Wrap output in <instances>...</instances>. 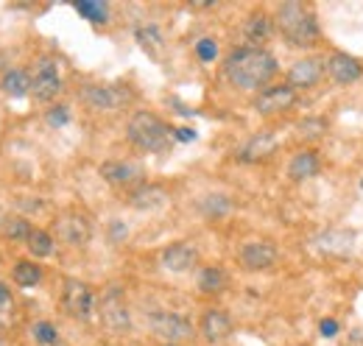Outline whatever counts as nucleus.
<instances>
[{
    "mask_svg": "<svg viewBox=\"0 0 363 346\" xmlns=\"http://www.w3.org/2000/svg\"><path fill=\"white\" fill-rule=\"evenodd\" d=\"M224 73L240 89H257L272 82V76L277 73V59L263 48H240L229 53Z\"/></svg>",
    "mask_w": 363,
    "mask_h": 346,
    "instance_id": "1",
    "label": "nucleus"
},
{
    "mask_svg": "<svg viewBox=\"0 0 363 346\" xmlns=\"http://www.w3.org/2000/svg\"><path fill=\"white\" fill-rule=\"evenodd\" d=\"M277 26H279L282 37L296 48H308L318 40L316 17L302 3H282L277 11Z\"/></svg>",
    "mask_w": 363,
    "mask_h": 346,
    "instance_id": "2",
    "label": "nucleus"
},
{
    "mask_svg": "<svg viewBox=\"0 0 363 346\" xmlns=\"http://www.w3.org/2000/svg\"><path fill=\"white\" fill-rule=\"evenodd\" d=\"M129 140L135 143L140 151H168L171 140H174V129H168L157 115L151 112H137L135 118L129 121Z\"/></svg>",
    "mask_w": 363,
    "mask_h": 346,
    "instance_id": "3",
    "label": "nucleus"
},
{
    "mask_svg": "<svg viewBox=\"0 0 363 346\" xmlns=\"http://www.w3.org/2000/svg\"><path fill=\"white\" fill-rule=\"evenodd\" d=\"M148 324H151V333L168 344H179V341L193 335V324L177 313H151Z\"/></svg>",
    "mask_w": 363,
    "mask_h": 346,
    "instance_id": "4",
    "label": "nucleus"
},
{
    "mask_svg": "<svg viewBox=\"0 0 363 346\" xmlns=\"http://www.w3.org/2000/svg\"><path fill=\"white\" fill-rule=\"evenodd\" d=\"M62 302H65V310L76 318H90L92 310H95V296L92 291L79 282V279H67L65 282V291H62Z\"/></svg>",
    "mask_w": 363,
    "mask_h": 346,
    "instance_id": "5",
    "label": "nucleus"
},
{
    "mask_svg": "<svg viewBox=\"0 0 363 346\" xmlns=\"http://www.w3.org/2000/svg\"><path fill=\"white\" fill-rule=\"evenodd\" d=\"M31 92L40 101H53L62 92V79H59V70H56V62L53 59H40L37 62L34 79H31Z\"/></svg>",
    "mask_w": 363,
    "mask_h": 346,
    "instance_id": "6",
    "label": "nucleus"
},
{
    "mask_svg": "<svg viewBox=\"0 0 363 346\" xmlns=\"http://www.w3.org/2000/svg\"><path fill=\"white\" fill-rule=\"evenodd\" d=\"M132 95L129 89L123 86H84L82 89V101L90 106V109H101V112H109V109H118L121 104H126Z\"/></svg>",
    "mask_w": 363,
    "mask_h": 346,
    "instance_id": "7",
    "label": "nucleus"
},
{
    "mask_svg": "<svg viewBox=\"0 0 363 346\" xmlns=\"http://www.w3.org/2000/svg\"><path fill=\"white\" fill-rule=\"evenodd\" d=\"M56 235L67 246H84L92 235L90 221L84 216H79V213H67V216H62L56 221Z\"/></svg>",
    "mask_w": 363,
    "mask_h": 346,
    "instance_id": "8",
    "label": "nucleus"
},
{
    "mask_svg": "<svg viewBox=\"0 0 363 346\" xmlns=\"http://www.w3.org/2000/svg\"><path fill=\"white\" fill-rule=\"evenodd\" d=\"M101 318L109 330L121 333V330H129V307L123 302V294L118 288L106 291L104 296V304H101Z\"/></svg>",
    "mask_w": 363,
    "mask_h": 346,
    "instance_id": "9",
    "label": "nucleus"
},
{
    "mask_svg": "<svg viewBox=\"0 0 363 346\" xmlns=\"http://www.w3.org/2000/svg\"><path fill=\"white\" fill-rule=\"evenodd\" d=\"M240 262L249 271H266L277 262V249L269 240H252V243H246L240 249Z\"/></svg>",
    "mask_w": 363,
    "mask_h": 346,
    "instance_id": "10",
    "label": "nucleus"
},
{
    "mask_svg": "<svg viewBox=\"0 0 363 346\" xmlns=\"http://www.w3.org/2000/svg\"><path fill=\"white\" fill-rule=\"evenodd\" d=\"M294 101H296L294 86L282 84V86H269V89H263L255 106H257V112H263V115H274V112H282V109L294 106Z\"/></svg>",
    "mask_w": 363,
    "mask_h": 346,
    "instance_id": "11",
    "label": "nucleus"
},
{
    "mask_svg": "<svg viewBox=\"0 0 363 346\" xmlns=\"http://www.w3.org/2000/svg\"><path fill=\"white\" fill-rule=\"evenodd\" d=\"M327 73H330V79L338 82V84H352V82H358L363 76L358 59H352V56H347V53H333V56L327 59Z\"/></svg>",
    "mask_w": 363,
    "mask_h": 346,
    "instance_id": "12",
    "label": "nucleus"
},
{
    "mask_svg": "<svg viewBox=\"0 0 363 346\" xmlns=\"http://www.w3.org/2000/svg\"><path fill=\"white\" fill-rule=\"evenodd\" d=\"M101 176L115 187H129V184L143 179V168L137 162H104Z\"/></svg>",
    "mask_w": 363,
    "mask_h": 346,
    "instance_id": "13",
    "label": "nucleus"
},
{
    "mask_svg": "<svg viewBox=\"0 0 363 346\" xmlns=\"http://www.w3.org/2000/svg\"><path fill=\"white\" fill-rule=\"evenodd\" d=\"M199 262V252L190 246V243H174L162 252V265L174 274H182V271H190L193 265Z\"/></svg>",
    "mask_w": 363,
    "mask_h": 346,
    "instance_id": "14",
    "label": "nucleus"
},
{
    "mask_svg": "<svg viewBox=\"0 0 363 346\" xmlns=\"http://www.w3.org/2000/svg\"><path fill=\"white\" fill-rule=\"evenodd\" d=\"M229 333H232V321L224 310H207L204 318H201V335L210 341V344H218L224 341Z\"/></svg>",
    "mask_w": 363,
    "mask_h": 346,
    "instance_id": "15",
    "label": "nucleus"
},
{
    "mask_svg": "<svg viewBox=\"0 0 363 346\" xmlns=\"http://www.w3.org/2000/svg\"><path fill=\"white\" fill-rule=\"evenodd\" d=\"M321 73H324V62L321 59H299L291 67L288 82H291V86H313L318 84Z\"/></svg>",
    "mask_w": 363,
    "mask_h": 346,
    "instance_id": "16",
    "label": "nucleus"
},
{
    "mask_svg": "<svg viewBox=\"0 0 363 346\" xmlns=\"http://www.w3.org/2000/svg\"><path fill=\"white\" fill-rule=\"evenodd\" d=\"M165 201H168V193L157 184H143V187L132 190V196H129V204L135 210H160V207H165Z\"/></svg>",
    "mask_w": 363,
    "mask_h": 346,
    "instance_id": "17",
    "label": "nucleus"
},
{
    "mask_svg": "<svg viewBox=\"0 0 363 346\" xmlns=\"http://www.w3.org/2000/svg\"><path fill=\"white\" fill-rule=\"evenodd\" d=\"M274 148H277V140H274L272 134H255L243 148H240V160L243 162H260V160H266L269 154H274Z\"/></svg>",
    "mask_w": 363,
    "mask_h": 346,
    "instance_id": "18",
    "label": "nucleus"
},
{
    "mask_svg": "<svg viewBox=\"0 0 363 346\" xmlns=\"http://www.w3.org/2000/svg\"><path fill=\"white\" fill-rule=\"evenodd\" d=\"M316 173H318V160L313 151H299V154L291 160V165H288V176L296 179V182L311 179V176H316Z\"/></svg>",
    "mask_w": 363,
    "mask_h": 346,
    "instance_id": "19",
    "label": "nucleus"
},
{
    "mask_svg": "<svg viewBox=\"0 0 363 346\" xmlns=\"http://www.w3.org/2000/svg\"><path fill=\"white\" fill-rule=\"evenodd\" d=\"M199 288H201V294H221V291L227 288V274H224L221 268H216V265L201 268V274H199Z\"/></svg>",
    "mask_w": 363,
    "mask_h": 346,
    "instance_id": "20",
    "label": "nucleus"
},
{
    "mask_svg": "<svg viewBox=\"0 0 363 346\" xmlns=\"http://www.w3.org/2000/svg\"><path fill=\"white\" fill-rule=\"evenodd\" d=\"M3 92L9 95V98H23L28 89H31V82H28V76L23 73V70H9L6 76H3Z\"/></svg>",
    "mask_w": 363,
    "mask_h": 346,
    "instance_id": "21",
    "label": "nucleus"
},
{
    "mask_svg": "<svg viewBox=\"0 0 363 346\" xmlns=\"http://www.w3.org/2000/svg\"><path fill=\"white\" fill-rule=\"evenodd\" d=\"M40 279H43V268H40L37 262H31V260H20V262L14 265V282H17V285H23V288H34Z\"/></svg>",
    "mask_w": 363,
    "mask_h": 346,
    "instance_id": "22",
    "label": "nucleus"
},
{
    "mask_svg": "<svg viewBox=\"0 0 363 346\" xmlns=\"http://www.w3.org/2000/svg\"><path fill=\"white\" fill-rule=\"evenodd\" d=\"M243 31H246V40L249 43H263L269 37V31H272V20L266 14H252L246 20V28Z\"/></svg>",
    "mask_w": 363,
    "mask_h": 346,
    "instance_id": "23",
    "label": "nucleus"
},
{
    "mask_svg": "<svg viewBox=\"0 0 363 346\" xmlns=\"http://www.w3.org/2000/svg\"><path fill=\"white\" fill-rule=\"evenodd\" d=\"M26 246L31 249L34 257H50L53 255V238L48 232H43V229H34L31 238L26 240Z\"/></svg>",
    "mask_w": 363,
    "mask_h": 346,
    "instance_id": "24",
    "label": "nucleus"
},
{
    "mask_svg": "<svg viewBox=\"0 0 363 346\" xmlns=\"http://www.w3.org/2000/svg\"><path fill=\"white\" fill-rule=\"evenodd\" d=\"M352 235L350 232H330V235H324L321 238V249H327V252H338V255H347L350 249H352Z\"/></svg>",
    "mask_w": 363,
    "mask_h": 346,
    "instance_id": "25",
    "label": "nucleus"
},
{
    "mask_svg": "<svg viewBox=\"0 0 363 346\" xmlns=\"http://www.w3.org/2000/svg\"><path fill=\"white\" fill-rule=\"evenodd\" d=\"M31 223L26 221V218L14 216V218H6V223H3V235L6 238H11V240H28L31 238Z\"/></svg>",
    "mask_w": 363,
    "mask_h": 346,
    "instance_id": "26",
    "label": "nucleus"
},
{
    "mask_svg": "<svg viewBox=\"0 0 363 346\" xmlns=\"http://www.w3.org/2000/svg\"><path fill=\"white\" fill-rule=\"evenodd\" d=\"M76 11L79 14H84L90 23H106V14H109V9H106V3H95V0H82V3H76Z\"/></svg>",
    "mask_w": 363,
    "mask_h": 346,
    "instance_id": "27",
    "label": "nucleus"
},
{
    "mask_svg": "<svg viewBox=\"0 0 363 346\" xmlns=\"http://www.w3.org/2000/svg\"><path fill=\"white\" fill-rule=\"evenodd\" d=\"M31 333H34V338H37L40 344L53 346L56 341H59V333H56V327H53L50 321H37V324L31 327Z\"/></svg>",
    "mask_w": 363,
    "mask_h": 346,
    "instance_id": "28",
    "label": "nucleus"
},
{
    "mask_svg": "<svg viewBox=\"0 0 363 346\" xmlns=\"http://www.w3.org/2000/svg\"><path fill=\"white\" fill-rule=\"evenodd\" d=\"M201 210H204L207 216H224L229 210V199L227 196H207V199L201 201Z\"/></svg>",
    "mask_w": 363,
    "mask_h": 346,
    "instance_id": "29",
    "label": "nucleus"
},
{
    "mask_svg": "<svg viewBox=\"0 0 363 346\" xmlns=\"http://www.w3.org/2000/svg\"><path fill=\"white\" fill-rule=\"evenodd\" d=\"M137 43L143 45L148 53H157V48H160V43H162V37H160L157 28H140V31H137Z\"/></svg>",
    "mask_w": 363,
    "mask_h": 346,
    "instance_id": "30",
    "label": "nucleus"
},
{
    "mask_svg": "<svg viewBox=\"0 0 363 346\" xmlns=\"http://www.w3.org/2000/svg\"><path fill=\"white\" fill-rule=\"evenodd\" d=\"M324 131H327V123H324L321 118L302 121V123H299V134H302V137H308V140H316V137H321Z\"/></svg>",
    "mask_w": 363,
    "mask_h": 346,
    "instance_id": "31",
    "label": "nucleus"
},
{
    "mask_svg": "<svg viewBox=\"0 0 363 346\" xmlns=\"http://www.w3.org/2000/svg\"><path fill=\"white\" fill-rule=\"evenodd\" d=\"M196 53H199L201 62H213L216 53H218V45L213 43V40H201V43L196 45Z\"/></svg>",
    "mask_w": 363,
    "mask_h": 346,
    "instance_id": "32",
    "label": "nucleus"
},
{
    "mask_svg": "<svg viewBox=\"0 0 363 346\" xmlns=\"http://www.w3.org/2000/svg\"><path fill=\"white\" fill-rule=\"evenodd\" d=\"M67 118H70V115H67V106H56V109L48 112V123H50V126H65Z\"/></svg>",
    "mask_w": 363,
    "mask_h": 346,
    "instance_id": "33",
    "label": "nucleus"
},
{
    "mask_svg": "<svg viewBox=\"0 0 363 346\" xmlns=\"http://www.w3.org/2000/svg\"><path fill=\"white\" fill-rule=\"evenodd\" d=\"M321 335H324V338H335V335H338V324H335L333 318H324V321H321Z\"/></svg>",
    "mask_w": 363,
    "mask_h": 346,
    "instance_id": "34",
    "label": "nucleus"
},
{
    "mask_svg": "<svg viewBox=\"0 0 363 346\" xmlns=\"http://www.w3.org/2000/svg\"><path fill=\"white\" fill-rule=\"evenodd\" d=\"M11 310V294H9V285L0 282V313H9Z\"/></svg>",
    "mask_w": 363,
    "mask_h": 346,
    "instance_id": "35",
    "label": "nucleus"
},
{
    "mask_svg": "<svg viewBox=\"0 0 363 346\" xmlns=\"http://www.w3.org/2000/svg\"><path fill=\"white\" fill-rule=\"evenodd\" d=\"M174 137L182 140V143H190V140H196V131L193 129H177L174 131Z\"/></svg>",
    "mask_w": 363,
    "mask_h": 346,
    "instance_id": "36",
    "label": "nucleus"
},
{
    "mask_svg": "<svg viewBox=\"0 0 363 346\" xmlns=\"http://www.w3.org/2000/svg\"><path fill=\"white\" fill-rule=\"evenodd\" d=\"M123 235H126V226H123L121 221H115V223H112V238L118 240V238H123Z\"/></svg>",
    "mask_w": 363,
    "mask_h": 346,
    "instance_id": "37",
    "label": "nucleus"
},
{
    "mask_svg": "<svg viewBox=\"0 0 363 346\" xmlns=\"http://www.w3.org/2000/svg\"><path fill=\"white\" fill-rule=\"evenodd\" d=\"M168 346H177V344H168Z\"/></svg>",
    "mask_w": 363,
    "mask_h": 346,
    "instance_id": "38",
    "label": "nucleus"
},
{
    "mask_svg": "<svg viewBox=\"0 0 363 346\" xmlns=\"http://www.w3.org/2000/svg\"><path fill=\"white\" fill-rule=\"evenodd\" d=\"M0 346H3V341H0Z\"/></svg>",
    "mask_w": 363,
    "mask_h": 346,
    "instance_id": "39",
    "label": "nucleus"
},
{
    "mask_svg": "<svg viewBox=\"0 0 363 346\" xmlns=\"http://www.w3.org/2000/svg\"><path fill=\"white\" fill-rule=\"evenodd\" d=\"M361 187H363V182H361Z\"/></svg>",
    "mask_w": 363,
    "mask_h": 346,
    "instance_id": "40",
    "label": "nucleus"
}]
</instances>
